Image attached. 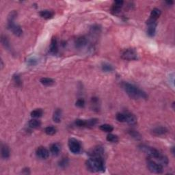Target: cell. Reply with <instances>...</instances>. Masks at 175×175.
<instances>
[{"label":"cell","instance_id":"18","mask_svg":"<svg viewBox=\"0 0 175 175\" xmlns=\"http://www.w3.org/2000/svg\"><path fill=\"white\" fill-rule=\"evenodd\" d=\"M62 111L61 109H56L54 112L53 114V121L56 123H60L62 120Z\"/></svg>","mask_w":175,"mask_h":175},{"label":"cell","instance_id":"27","mask_svg":"<svg viewBox=\"0 0 175 175\" xmlns=\"http://www.w3.org/2000/svg\"><path fill=\"white\" fill-rule=\"evenodd\" d=\"M106 140H107L108 142H112V143H116V142H119V137H118L116 135L112 134H109L106 137Z\"/></svg>","mask_w":175,"mask_h":175},{"label":"cell","instance_id":"36","mask_svg":"<svg viewBox=\"0 0 175 175\" xmlns=\"http://www.w3.org/2000/svg\"><path fill=\"white\" fill-rule=\"evenodd\" d=\"M75 125L77 127H86V120L83 119H77L75 122Z\"/></svg>","mask_w":175,"mask_h":175},{"label":"cell","instance_id":"37","mask_svg":"<svg viewBox=\"0 0 175 175\" xmlns=\"http://www.w3.org/2000/svg\"><path fill=\"white\" fill-rule=\"evenodd\" d=\"M27 62L30 66H35L38 63V60L35 57H30L28 59Z\"/></svg>","mask_w":175,"mask_h":175},{"label":"cell","instance_id":"33","mask_svg":"<svg viewBox=\"0 0 175 175\" xmlns=\"http://www.w3.org/2000/svg\"><path fill=\"white\" fill-rule=\"evenodd\" d=\"M98 123L97 119H91L86 121V127H92L96 125Z\"/></svg>","mask_w":175,"mask_h":175},{"label":"cell","instance_id":"32","mask_svg":"<svg viewBox=\"0 0 175 175\" xmlns=\"http://www.w3.org/2000/svg\"><path fill=\"white\" fill-rule=\"evenodd\" d=\"M116 119L121 123H125L126 122V114L125 112V113H118L116 115Z\"/></svg>","mask_w":175,"mask_h":175},{"label":"cell","instance_id":"31","mask_svg":"<svg viewBox=\"0 0 175 175\" xmlns=\"http://www.w3.org/2000/svg\"><path fill=\"white\" fill-rule=\"evenodd\" d=\"M57 129L55 127L53 126H49L47 127L45 129V133L47 135H49V136H53L56 133Z\"/></svg>","mask_w":175,"mask_h":175},{"label":"cell","instance_id":"3","mask_svg":"<svg viewBox=\"0 0 175 175\" xmlns=\"http://www.w3.org/2000/svg\"><path fill=\"white\" fill-rule=\"evenodd\" d=\"M138 148L140 151L146 153L152 159L154 158L156 159L161 154V152L157 148L151 147V146L146 145V144H140V145H139Z\"/></svg>","mask_w":175,"mask_h":175},{"label":"cell","instance_id":"4","mask_svg":"<svg viewBox=\"0 0 175 175\" xmlns=\"http://www.w3.org/2000/svg\"><path fill=\"white\" fill-rule=\"evenodd\" d=\"M147 167L150 172L155 174H161L163 172V165L152 159H148L147 161Z\"/></svg>","mask_w":175,"mask_h":175},{"label":"cell","instance_id":"22","mask_svg":"<svg viewBox=\"0 0 175 175\" xmlns=\"http://www.w3.org/2000/svg\"><path fill=\"white\" fill-rule=\"evenodd\" d=\"M40 82L45 86H51L55 83V81L51 78L43 77L40 79Z\"/></svg>","mask_w":175,"mask_h":175},{"label":"cell","instance_id":"40","mask_svg":"<svg viewBox=\"0 0 175 175\" xmlns=\"http://www.w3.org/2000/svg\"><path fill=\"white\" fill-rule=\"evenodd\" d=\"M23 174H30V168H25L24 169H23Z\"/></svg>","mask_w":175,"mask_h":175},{"label":"cell","instance_id":"14","mask_svg":"<svg viewBox=\"0 0 175 175\" xmlns=\"http://www.w3.org/2000/svg\"><path fill=\"white\" fill-rule=\"evenodd\" d=\"M123 3H124V1H121V0H119V1H115L114 2V4L112 6V12L113 13V14H116L118 13H119L121 12L122 7H123Z\"/></svg>","mask_w":175,"mask_h":175},{"label":"cell","instance_id":"39","mask_svg":"<svg viewBox=\"0 0 175 175\" xmlns=\"http://www.w3.org/2000/svg\"><path fill=\"white\" fill-rule=\"evenodd\" d=\"M101 31V28H99V25H93L92 28H91V32L93 34H98L99 32H100Z\"/></svg>","mask_w":175,"mask_h":175},{"label":"cell","instance_id":"16","mask_svg":"<svg viewBox=\"0 0 175 175\" xmlns=\"http://www.w3.org/2000/svg\"><path fill=\"white\" fill-rule=\"evenodd\" d=\"M126 114V123L130 125H135L137 123V118L131 112H125Z\"/></svg>","mask_w":175,"mask_h":175},{"label":"cell","instance_id":"2","mask_svg":"<svg viewBox=\"0 0 175 175\" xmlns=\"http://www.w3.org/2000/svg\"><path fill=\"white\" fill-rule=\"evenodd\" d=\"M86 167L92 172H103L105 168L103 157H90L86 161Z\"/></svg>","mask_w":175,"mask_h":175},{"label":"cell","instance_id":"20","mask_svg":"<svg viewBox=\"0 0 175 175\" xmlns=\"http://www.w3.org/2000/svg\"><path fill=\"white\" fill-rule=\"evenodd\" d=\"M60 151H61V147L59 144L54 143L50 146V152L54 156L58 155Z\"/></svg>","mask_w":175,"mask_h":175},{"label":"cell","instance_id":"8","mask_svg":"<svg viewBox=\"0 0 175 175\" xmlns=\"http://www.w3.org/2000/svg\"><path fill=\"white\" fill-rule=\"evenodd\" d=\"M146 25H147V34L148 37H153L155 36L156 32V28H157V21L152 19L149 18L146 21Z\"/></svg>","mask_w":175,"mask_h":175},{"label":"cell","instance_id":"7","mask_svg":"<svg viewBox=\"0 0 175 175\" xmlns=\"http://www.w3.org/2000/svg\"><path fill=\"white\" fill-rule=\"evenodd\" d=\"M7 28L17 37H21L23 34V30L20 25L15 23V21L7 22Z\"/></svg>","mask_w":175,"mask_h":175},{"label":"cell","instance_id":"15","mask_svg":"<svg viewBox=\"0 0 175 175\" xmlns=\"http://www.w3.org/2000/svg\"><path fill=\"white\" fill-rule=\"evenodd\" d=\"M1 157L4 159H8L9 157H10V148H9L7 144H1Z\"/></svg>","mask_w":175,"mask_h":175},{"label":"cell","instance_id":"26","mask_svg":"<svg viewBox=\"0 0 175 175\" xmlns=\"http://www.w3.org/2000/svg\"><path fill=\"white\" fill-rule=\"evenodd\" d=\"M17 15H18V13H17L16 10L11 11L8 14V15L7 22L15 21V20H16V19L17 18Z\"/></svg>","mask_w":175,"mask_h":175},{"label":"cell","instance_id":"28","mask_svg":"<svg viewBox=\"0 0 175 175\" xmlns=\"http://www.w3.org/2000/svg\"><path fill=\"white\" fill-rule=\"evenodd\" d=\"M12 80L14 81V82L15 84H16L17 86L21 87L22 85V80L21 78L20 75L19 74L15 73L12 76Z\"/></svg>","mask_w":175,"mask_h":175},{"label":"cell","instance_id":"30","mask_svg":"<svg viewBox=\"0 0 175 175\" xmlns=\"http://www.w3.org/2000/svg\"><path fill=\"white\" fill-rule=\"evenodd\" d=\"M43 114V110L42 109H36L31 112V116L35 119L41 117Z\"/></svg>","mask_w":175,"mask_h":175},{"label":"cell","instance_id":"38","mask_svg":"<svg viewBox=\"0 0 175 175\" xmlns=\"http://www.w3.org/2000/svg\"><path fill=\"white\" fill-rule=\"evenodd\" d=\"M76 106L78 107H83L85 105V101L83 99H79L75 103Z\"/></svg>","mask_w":175,"mask_h":175},{"label":"cell","instance_id":"10","mask_svg":"<svg viewBox=\"0 0 175 175\" xmlns=\"http://www.w3.org/2000/svg\"><path fill=\"white\" fill-rule=\"evenodd\" d=\"M88 39L85 37H84V36L77 37V39L75 40V48L78 49H83V47H85L88 45Z\"/></svg>","mask_w":175,"mask_h":175},{"label":"cell","instance_id":"12","mask_svg":"<svg viewBox=\"0 0 175 175\" xmlns=\"http://www.w3.org/2000/svg\"><path fill=\"white\" fill-rule=\"evenodd\" d=\"M168 132V129L165 127H162V126L155 127V128H153L151 130L152 134L156 136H163V135H165Z\"/></svg>","mask_w":175,"mask_h":175},{"label":"cell","instance_id":"29","mask_svg":"<svg viewBox=\"0 0 175 175\" xmlns=\"http://www.w3.org/2000/svg\"><path fill=\"white\" fill-rule=\"evenodd\" d=\"M99 128L101 131H105V132H107V133H111L112 131L114 130V127H112L111 125H109V124L101 125Z\"/></svg>","mask_w":175,"mask_h":175},{"label":"cell","instance_id":"9","mask_svg":"<svg viewBox=\"0 0 175 175\" xmlns=\"http://www.w3.org/2000/svg\"><path fill=\"white\" fill-rule=\"evenodd\" d=\"M88 155L90 157H103L104 149L101 146H95L88 151Z\"/></svg>","mask_w":175,"mask_h":175},{"label":"cell","instance_id":"21","mask_svg":"<svg viewBox=\"0 0 175 175\" xmlns=\"http://www.w3.org/2000/svg\"><path fill=\"white\" fill-rule=\"evenodd\" d=\"M127 132H128V134L129 136L132 138H134V140H138V141H140V140H142V136L138 131L134 130V129H130V130H129Z\"/></svg>","mask_w":175,"mask_h":175},{"label":"cell","instance_id":"17","mask_svg":"<svg viewBox=\"0 0 175 175\" xmlns=\"http://www.w3.org/2000/svg\"><path fill=\"white\" fill-rule=\"evenodd\" d=\"M40 16L45 19H50L54 16V12L51 10H43L39 12Z\"/></svg>","mask_w":175,"mask_h":175},{"label":"cell","instance_id":"35","mask_svg":"<svg viewBox=\"0 0 175 175\" xmlns=\"http://www.w3.org/2000/svg\"><path fill=\"white\" fill-rule=\"evenodd\" d=\"M68 165V159L66 157L62 158L61 160L59 161V166L62 168H65L66 166Z\"/></svg>","mask_w":175,"mask_h":175},{"label":"cell","instance_id":"13","mask_svg":"<svg viewBox=\"0 0 175 175\" xmlns=\"http://www.w3.org/2000/svg\"><path fill=\"white\" fill-rule=\"evenodd\" d=\"M49 52L53 55H56L58 52V41L56 38H52L51 41L50 47H49Z\"/></svg>","mask_w":175,"mask_h":175},{"label":"cell","instance_id":"42","mask_svg":"<svg viewBox=\"0 0 175 175\" xmlns=\"http://www.w3.org/2000/svg\"><path fill=\"white\" fill-rule=\"evenodd\" d=\"M174 146H173V147H172V153L173 154V155H174Z\"/></svg>","mask_w":175,"mask_h":175},{"label":"cell","instance_id":"34","mask_svg":"<svg viewBox=\"0 0 175 175\" xmlns=\"http://www.w3.org/2000/svg\"><path fill=\"white\" fill-rule=\"evenodd\" d=\"M91 105L92 106V109L99 110V99L96 97H92L91 99Z\"/></svg>","mask_w":175,"mask_h":175},{"label":"cell","instance_id":"19","mask_svg":"<svg viewBox=\"0 0 175 175\" xmlns=\"http://www.w3.org/2000/svg\"><path fill=\"white\" fill-rule=\"evenodd\" d=\"M1 44H2V45L4 47L5 49H6L7 50L10 51V52H12V47H11L10 41H9V40L8 39V38L6 37V36L1 35Z\"/></svg>","mask_w":175,"mask_h":175},{"label":"cell","instance_id":"25","mask_svg":"<svg viewBox=\"0 0 175 175\" xmlns=\"http://www.w3.org/2000/svg\"><path fill=\"white\" fill-rule=\"evenodd\" d=\"M101 69L103 71L110 73V72H112L114 71V67L112 64L107 63V62H104V63L101 64Z\"/></svg>","mask_w":175,"mask_h":175},{"label":"cell","instance_id":"5","mask_svg":"<svg viewBox=\"0 0 175 175\" xmlns=\"http://www.w3.org/2000/svg\"><path fill=\"white\" fill-rule=\"evenodd\" d=\"M68 145L71 153L73 154H78L80 153L81 150V144L77 139L70 138L68 140Z\"/></svg>","mask_w":175,"mask_h":175},{"label":"cell","instance_id":"23","mask_svg":"<svg viewBox=\"0 0 175 175\" xmlns=\"http://www.w3.org/2000/svg\"><path fill=\"white\" fill-rule=\"evenodd\" d=\"M161 14V10L158 8H153L151 12V15H150V18L154 20H157V19H159V17H160V15Z\"/></svg>","mask_w":175,"mask_h":175},{"label":"cell","instance_id":"24","mask_svg":"<svg viewBox=\"0 0 175 175\" xmlns=\"http://www.w3.org/2000/svg\"><path fill=\"white\" fill-rule=\"evenodd\" d=\"M28 125H29L30 127H31V128L37 129L41 127V122L37 119H32L29 121Z\"/></svg>","mask_w":175,"mask_h":175},{"label":"cell","instance_id":"43","mask_svg":"<svg viewBox=\"0 0 175 175\" xmlns=\"http://www.w3.org/2000/svg\"><path fill=\"white\" fill-rule=\"evenodd\" d=\"M1 68H3V61H2V60H1Z\"/></svg>","mask_w":175,"mask_h":175},{"label":"cell","instance_id":"41","mask_svg":"<svg viewBox=\"0 0 175 175\" xmlns=\"http://www.w3.org/2000/svg\"><path fill=\"white\" fill-rule=\"evenodd\" d=\"M165 3H167V4L168 5H172L173 3H174V1H165Z\"/></svg>","mask_w":175,"mask_h":175},{"label":"cell","instance_id":"1","mask_svg":"<svg viewBox=\"0 0 175 175\" xmlns=\"http://www.w3.org/2000/svg\"><path fill=\"white\" fill-rule=\"evenodd\" d=\"M123 87L127 95L133 99H147L148 95L141 89H140L132 83L125 82L123 84Z\"/></svg>","mask_w":175,"mask_h":175},{"label":"cell","instance_id":"6","mask_svg":"<svg viewBox=\"0 0 175 175\" xmlns=\"http://www.w3.org/2000/svg\"><path fill=\"white\" fill-rule=\"evenodd\" d=\"M122 58L126 60H136L138 59V54L134 49H127L122 53Z\"/></svg>","mask_w":175,"mask_h":175},{"label":"cell","instance_id":"11","mask_svg":"<svg viewBox=\"0 0 175 175\" xmlns=\"http://www.w3.org/2000/svg\"><path fill=\"white\" fill-rule=\"evenodd\" d=\"M36 155L38 157L42 159H46L49 156V151L45 147L40 146L36 151Z\"/></svg>","mask_w":175,"mask_h":175}]
</instances>
